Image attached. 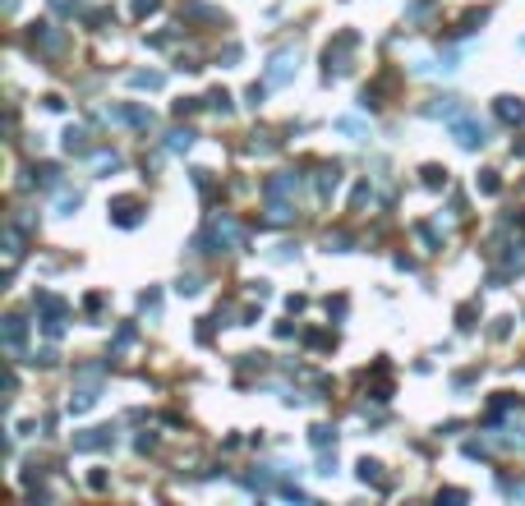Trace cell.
<instances>
[{
	"label": "cell",
	"mask_w": 525,
	"mask_h": 506,
	"mask_svg": "<svg viewBox=\"0 0 525 506\" xmlns=\"http://www.w3.org/2000/svg\"><path fill=\"white\" fill-rule=\"evenodd\" d=\"M37 304H42V313H46V318H42V331H46V336H60V327H65V313H69L65 299H55V295H37Z\"/></svg>",
	"instance_id": "1"
},
{
	"label": "cell",
	"mask_w": 525,
	"mask_h": 506,
	"mask_svg": "<svg viewBox=\"0 0 525 506\" xmlns=\"http://www.w3.org/2000/svg\"><path fill=\"white\" fill-rule=\"evenodd\" d=\"M208 240H212V244H221V249H240V244H244V235H240V226H235L230 217H212Z\"/></svg>",
	"instance_id": "2"
},
{
	"label": "cell",
	"mask_w": 525,
	"mask_h": 506,
	"mask_svg": "<svg viewBox=\"0 0 525 506\" xmlns=\"http://www.w3.org/2000/svg\"><path fill=\"white\" fill-rule=\"evenodd\" d=\"M451 133H456V143H461V147H484V143H489L484 124L465 120V115H456V120H451Z\"/></svg>",
	"instance_id": "3"
},
{
	"label": "cell",
	"mask_w": 525,
	"mask_h": 506,
	"mask_svg": "<svg viewBox=\"0 0 525 506\" xmlns=\"http://www.w3.org/2000/svg\"><path fill=\"white\" fill-rule=\"evenodd\" d=\"M350 51H355V33H341L337 42L328 46V55H323V60H328V78L346 69V55H350Z\"/></svg>",
	"instance_id": "4"
},
{
	"label": "cell",
	"mask_w": 525,
	"mask_h": 506,
	"mask_svg": "<svg viewBox=\"0 0 525 506\" xmlns=\"http://www.w3.org/2000/svg\"><path fill=\"white\" fill-rule=\"evenodd\" d=\"M300 69V51H281L272 60V69H267V83H276V88H281V83H290V74H295Z\"/></svg>",
	"instance_id": "5"
},
{
	"label": "cell",
	"mask_w": 525,
	"mask_h": 506,
	"mask_svg": "<svg viewBox=\"0 0 525 506\" xmlns=\"http://www.w3.org/2000/svg\"><path fill=\"white\" fill-rule=\"evenodd\" d=\"M111 442H115V433H111V428H92V433H78L74 447H78V451H97V447H111Z\"/></svg>",
	"instance_id": "6"
},
{
	"label": "cell",
	"mask_w": 525,
	"mask_h": 506,
	"mask_svg": "<svg viewBox=\"0 0 525 506\" xmlns=\"http://www.w3.org/2000/svg\"><path fill=\"white\" fill-rule=\"evenodd\" d=\"M139 198H115V203H111V217H115V221H120V226H139Z\"/></svg>",
	"instance_id": "7"
},
{
	"label": "cell",
	"mask_w": 525,
	"mask_h": 506,
	"mask_svg": "<svg viewBox=\"0 0 525 506\" xmlns=\"http://www.w3.org/2000/svg\"><path fill=\"white\" fill-rule=\"evenodd\" d=\"M498 115H503L507 124H525V106H521L516 97H503V101H498Z\"/></svg>",
	"instance_id": "8"
},
{
	"label": "cell",
	"mask_w": 525,
	"mask_h": 506,
	"mask_svg": "<svg viewBox=\"0 0 525 506\" xmlns=\"http://www.w3.org/2000/svg\"><path fill=\"white\" fill-rule=\"evenodd\" d=\"M23 331H28V327H23V318H5V345H10V350H19V345H23Z\"/></svg>",
	"instance_id": "9"
},
{
	"label": "cell",
	"mask_w": 525,
	"mask_h": 506,
	"mask_svg": "<svg viewBox=\"0 0 525 506\" xmlns=\"http://www.w3.org/2000/svg\"><path fill=\"white\" fill-rule=\"evenodd\" d=\"M194 138H198L194 129H175L171 138H166V147H171V152H185V147H194Z\"/></svg>",
	"instance_id": "10"
},
{
	"label": "cell",
	"mask_w": 525,
	"mask_h": 506,
	"mask_svg": "<svg viewBox=\"0 0 525 506\" xmlns=\"http://www.w3.org/2000/svg\"><path fill=\"white\" fill-rule=\"evenodd\" d=\"M337 175H341L337 166H323V175H318V198H328L332 189H337Z\"/></svg>",
	"instance_id": "11"
},
{
	"label": "cell",
	"mask_w": 525,
	"mask_h": 506,
	"mask_svg": "<svg viewBox=\"0 0 525 506\" xmlns=\"http://www.w3.org/2000/svg\"><path fill=\"white\" fill-rule=\"evenodd\" d=\"M360 479L364 484H383V465L378 461H360Z\"/></svg>",
	"instance_id": "12"
},
{
	"label": "cell",
	"mask_w": 525,
	"mask_h": 506,
	"mask_svg": "<svg viewBox=\"0 0 525 506\" xmlns=\"http://www.w3.org/2000/svg\"><path fill=\"white\" fill-rule=\"evenodd\" d=\"M65 147H69V152H88V133L83 129H69L65 133Z\"/></svg>",
	"instance_id": "13"
},
{
	"label": "cell",
	"mask_w": 525,
	"mask_h": 506,
	"mask_svg": "<svg viewBox=\"0 0 525 506\" xmlns=\"http://www.w3.org/2000/svg\"><path fill=\"white\" fill-rule=\"evenodd\" d=\"M134 88H162V74H134Z\"/></svg>",
	"instance_id": "14"
},
{
	"label": "cell",
	"mask_w": 525,
	"mask_h": 506,
	"mask_svg": "<svg viewBox=\"0 0 525 506\" xmlns=\"http://www.w3.org/2000/svg\"><path fill=\"white\" fill-rule=\"evenodd\" d=\"M309 442H314V447H328V442H337V433L318 424V428H314V438H309Z\"/></svg>",
	"instance_id": "15"
},
{
	"label": "cell",
	"mask_w": 525,
	"mask_h": 506,
	"mask_svg": "<svg viewBox=\"0 0 525 506\" xmlns=\"http://www.w3.org/2000/svg\"><path fill=\"white\" fill-rule=\"evenodd\" d=\"M337 129H346V133H355V138H364V124L350 120V115H346V120H337Z\"/></svg>",
	"instance_id": "16"
},
{
	"label": "cell",
	"mask_w": 525,
	"mask_h": 506,
	"mask_svg": "<svg viewBox=\"0 0 525 506\" xmlns=\"http://www.w3.org/2000/svg\"><path fill=\"white\" fill-rule=\"evenodd\" d=\"M424 180H428V185H447V171H438V166H428V171H424Z\"/></svg>",
	"instance_id": "17"
},
{
	"label": "cell",
	"mask_w": 525,
	"mask_h": 506,
	"mask_svg": "<svg viewBox=\"0 0 525 506\" xmlns=\"http://www.w3.org/2000/svg\"><path fill=\"white\" fill-rule=\"evenodd\" d=\"M198 290V276H180V295H194Z\"/></svg>",
	"instance_id": "18"
},
{
	"label": "cell",
	"mask_w": 525,
	"mask_h": 506,
	"mask_svg": "<svg viewBox=\"0 0 525 506\" xmlns=\"http://www.w3.org/2000/svg\"><path fill=\"white\" fill-rule=\"evenodd\" d=\"M78 208V194H65V198H60V212H65V217H69V212H74Z\"/></svg>",
	"instance_id": "19"
},
{
	"label": "cell",
	"mask_w": 525,
	"mask_h": 506,
	"mask_svg": "<svg viewBox=\"0 0 525 506\" xmlns=\"http://www.w3.org/2000/svg\"><path fill=\"white\" fill-rule=\"evenodd\" d=\"M162 0H134V14H148V10H157Z\"/></svg>",
	"instance_id": "20"
}]
</instances>
